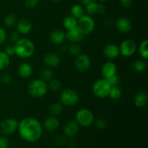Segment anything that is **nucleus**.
Instances as JSON below:
<instances>
[{
	"label": "nucleus",
	"instance_id": "obj_1",
	"mask_svg": "<svg viewBox=\"0 0 148 148\" xmlns=\"http://www.w3.org/2000/svg\"><path fill=\"white\" fill-rule=\"evenodd\" d=\"M20 137L27 143H36L43 134V127L40 121L33 117H26L18 122L17 127Z\"/></svg>",
	"mask_w": 148,
	"mask_h": 148
},
{
	"label": "nucleus",
	"instance_id": "obj_2",
	"mask_svg": "<svg viewBox=\"0 0 148 148\" xmlns=\"http://www.w3.org/2000/svg\"><path fill=\"white\" fill-rule=\"evenodd\" d=\"M15 55L21 59H28L35 52V45L30 39L26 38H20L14 44Z\"/></svg>",
	"mask_w": 148,
	"mask_h": 148
},
{
	"label": "nucleus",
	"instance_id": "obj_3",
	"mask_svg": "<svg viewBox=\"0 0 148 148\" xmlns=\"http://www.w3.org/2000/svg\"><path fill=\"white\" fill-rule=\"evenodd\" d=\"M48 85L46 82L40 79H35L27 85L29 95L35 98H40L48 92Z\"/></svg>",
	"mask_w": 148,
	"mask_h": 148
},
{
	"label": "nucleus",
	"instance_id": "obj_4",
	"mask_svg": "<svg viewBox=\"0 0 148 148\" xmlns=\"http://www.w3.org/2000/svg\"><path fill=\"white\" fill-rule=\"evenodd\" d=\"M111 85L104 78L95 81L92 85V92L98 98H106L108 96Z\"/></svg>",
	"mask_w": 148,
	"mask_h": 148
},
{
	"label": "nucleus",
	"instance_id": "obj_5",
	"mask_svg": "<svg viewBox=\"0 0 148 148\" xmlns=\"http://www.w3.org/2000/svg\"><path fill=\"white\" fill-rule=\"evenodd\" d=\"M95 120L94 114L88 108H81L77 111L75 115V121L79 126L88 127L93 124Z\"/></svg>",
	"mask_w": 148,
	"mask_h": 148
},
{
	"label": "nucleus",
	"instance_id": "obj_6",
	"mask_svg": "<svg viewBox=\"0 0 148 148\" xmlns=\"http://www.w3.org/2000/svg\"><path fill=\"white\" fill-rule=\"evenodd\" d=\"M77 27L84 36L90 34L95 30V20L90 15L84 14L82 17L77 20Z\"/></svg>",
	"mask_w": 148,
	"mask_h": 148
},
{
	"label": "nucleus",
	"instance_id": "obj_7",
	"mask_svg": "<svg viewBox=\"0 0 148 148\" xmlns=\"http://www.w3.org/2000/svg\"><path fill=\"white\" fill-rule=\"evenodd\" d=\"M77 92L72 89H65L60 94V103L66 106H75L79 102Z\"/></svg>",
	"mask_w": 148,
	"mask_h": 148
},
{
	"label": "nucleus",
	"instance_id": "obj_8",
	"mask_svg": "<svg viewBox=\"0 0 148 148\" xmlns=\"http://www.w3.org/2000/svg\"><path fill=\"white\" fill-rule=\"evenodd\" d=\"M18 127V121L14 118H8L0 124V132L4 135H11L15 132Z\"/></svg>",
	"mask_w": 148,
	"mask_h": 148
},
{
	"label": "nucleus",
	"instance_id": "obj_9",
	"mask_svg": "<svg viewBox=\"0 0 148 148\" xmlns=\"http://www.w3.org/2000/svg\"><path fill=\"white\" fill-rule=\"evenodd\" d=\"M120 54L124 57L132 56L137 51V44L132 39H126L119 46Z\"/></svg>",
	"mask_w": 148,
	"mask_h": 148
},
{
	"label": "nucleus",
	"instance_id": "obj_10",
	"mask_svg": "<svg viewBox=\"0 0 148 148\" xmlns=\"http://www.w3.org/2000/svg\"><path fill=\"white\" fill-rule=\"evenodd\" d=\"M75 65L77 70L80 72H85L91 66V59L88 55L85 53H80L76 56L75 60Z\"/></svg>",
	"mask_w": 148,
	"mask_h": 148
},
{
	"label": "nucleus",
	"instance_id": "obj_11",
	"mask_svg": "<svg viewBox=\"0 0 148 148\" xmlns=\"http://www.w3.org/2000/svg\"><path fill=\"white\" fill-rule=\"evenodd\" d=\"M115 27L120 33H128L132 29V23L127 17H121L116 20Z\"/></svg>",
	"mask_w": 148,
	"mask_h": 148
},
{
	"label": "nucleus",
	"instance_id": "obj_12",
	"mask_svg": "<svg viewBox=\"0 0 148 148\" xmlns=\"http://www.w3.org/2000/svg\"><path fill=\"white\" fill-rule=\"evenodd\" d=\"M15 26L17 31L20 35H27L33 30V24L26 18H22L17 21Z\"/></svg>",
	"mask_w": 148,
	"mask_h": 148
},
{
	"label": "nucleus",
	"instance_id": "obj_13",
	"mask_svg": "<svg viewBox=\"0 0 148 148\" xmlns=\"http://www.w3.org/2000/svg\"><path fill=\"white\" fill-rule=\"evenodd\" d=\"M60 57L59 55L53 52L48 53L43 56V63L46 67H56L60 63Z\"/></svg>",
	"mask_w": 148,
	"mask_h": 148
},
{
	"label": "nucleus",
	"instance_id": "obj_14",
	"mask_svg": "<svg viewBox=\"0 0 148 148\" xmlns=\"http://www.w3.org/2000/svg\"><path fill=\"white\" fill-rule=\"evenodd\" d=\"M103 54L108 59H115L120 55L119 46L114 43L106 45L103 49Z\"/></svg>",
	"mask_w": 148,
	"mask_h": 148
},
{
	"label": "nucleus",
	"instance_id": "obj_15",
	"mask_svg": "<svg viewBox=\"0 0 148 148\" xmlns=\"http://www.w3.org/2000/svg\"><path fill=\"white\" fill-rule=\"evenodd\" d=\"M101 73H102L103 78H105V79L116 75V74H117L116 65L111 61L105 62L101 67Z\"/></svg>",
	"mask_w": 148,
	"mask_h": 148
},
{
	"label": "nucleus",
	"instance_id": "obj_16",
	"mask_svg": "<svg viewBox=\"0 0 148 148\" xmlns=\"http://www.w3.org/2000/svg\"><path fill=\"white\" fill-rule=\"evenodd\" d=\"M65 34H66V39H67L68 41L72 43H79L82 41L85 36L77 28V27L71 30H68Z\"/></svg>",
	"mask_w": 148,
	"mask_h": 148
},
{
	"label": "nucleus",
	"instance_id": "obj_17",
	"mask_svg": "<svg viewBox=\"0 0 148 148\" xmlns=\"http://www.w3.org/2000/svg\"><path fill=\"white\" fill-rule=\"evenodd\" d=\"M59 124H60V123H59V121L57 117L51 116L47 117L44 120L42 127L46 131L52 132L56 131L59 128Z\"/></svg>",
	"mask_w": 148,
	"mask_h": 148
},
{
	"label": "nucleus",
	"instance_id": "obj_18",
	"mask_svg": "<svg viewBox=\"0 0 148 148\" xmlns=\"http://www.w3.org/2000/svg\"><path fill=\"white\" fill-rule=\"evenodd\" d=\"M79 125L76 121H69L65 124L64 127V134L65 136L69 137H72L76 135L79 132Z\"/></svg>",
	"mask_w": 148,
	"mask_h": 148
},
{
	"label": "nucleus",
	"instance_id": "obj_19",
	"mask_svg": "<svg viewBox=\"0 0 148 148\" xmlns=\"http://www.w3.org/2000/svg\"><path fill=\"white\" fill-rule=\"evenodd\" d=\"M49 39L55 45H61L66 40V34L61 30H54L50 33Z\"/></svg>",
	"mask_w": 148,
	"mask_h": 148
},
{
	"label": "nucleus",
	"instance_id": "obj_20",
	"mask_svg": "<svg viewBox=\"0 0 148 148\" xmlns=\"http://www.w3.org/2000/svg\"><path fill=\"white\" fill-rule=\"evenodd\" d=\"M33 72V68L31 65L27 62L20 64L17 67V73L22 78H28Z\"/></svg>",
	"mask_w": 148,
	"mask_h": 148
},
{
	"label": "nucleus",
	"instance_id": "obj_21",
	"mask_svg": "<svg viewBox=\"0 0 148 148\" xmlns=\"http://www.w3.org/2000/svg\"><path fill=\"white\" fill-rule=\"evenodd\" d=\"M147 93L145 91H139L134 97V104L137 108H143L147 103Z\"/></svg>",
	"mask_w": 148,
	"mask_h": 148
},
{
	"label": "nucleus",
	"instance_id": "obj_22",
	"mask_svg": "<svg viewBox=\"0 0 148 148\" xmlns=\"http://www.w3.org/2000/svg\"><path fill=\"white\" fill-rule=\"evenodd\" d=\"M63 26L66 30H71L77 26V19L72 15H67L64 18Z\"/></svg>",
	"mask_w": 148,
	"mask_h": 148
},
{
	"label": "nucleus",
	"instance_id": "obj_23",
	"mask_svg": "<svg viewBox=\"0 0 148 148\" xmlns=\"http://www.w3.org/2000/svg\"><path fill=\"white\" fill-rule=\"evenodd\" d=\"M147 62L145 59H137L134 61L132 64V68L136 72H143L147 69Z\"/></svg>",
	"mask_w": 148,
	"mask_h": 148
},
{
	"label": "nucleus",
	"instance_id": "obj_24",
	"mask_svg": "<svg viewBox=\"0 0 148 148\" xmlns=\"http://www.w3.org/2000/svg\"><path fill=\"white\" fill-rule=\"evenodd\" d=\"M62 111H63V105L60 102L53 103L49 107V113L51 116H53L57 117L62 114Z\"/></svg>",
	"mask_w": 148,
	"mask_h": 148
},
{
	"label": "nucleus",
	"instance_id": "obj_25",
	"mask_svg": "<svg viewBox=\"0 0 148 148\" xmlns=\"http://www.w3.org/2000/svg\"><path fill=\"white\" fill-rule=\"evenodd\" d=\"M85 14V9L80 4H75L71 7V15L76 19H79Z\"/></svg>",
	"mask_w": 148,
	"mask_h": 148
},
{
	"label": "nucleus",
	"instance_id": "obj_26",
	"mask_svg": "<svg viewBox=\"0 0 148 148\" xmlns=\"http://www.w3.org/2000/svg\"><path fill=\"white\" fill-rule=\"evenodd\" d=\"M10 64V56L4 51H0V70H5Z\"/></svg>",
	"mask_w": 148,
	"mask_h": 148
},
{
	"label": "nucleus",
	"instance_id": "obj_27",
	"mask_svg": "<svg viewBox=\"0 0 148 148\" xmlns=\"http://www.w3.org/2000/svg\"><path fill=\"white\" fill-rule=\"evenodd\" d=\"M139 54L142 57V59L147 60L148 59V40L147 39L143 40L140 44L138 48Z\"/></svg>",
	"mask_w": 148,
	"mask_h": 148
},
{
	"label": "nucleus",
	"instance_id": "obj_28",
	"mask_svg": "<svg viewBox=\"0 0 148 148\" xmlns=\"http://www.w3.org/2000/svg\"><path fill=\"white\" fill-rule=\"evenodd\" d=\"M53 72L49 67L43 68L40 72V79L46 82H49L51 79H53Z\"/></svg>",
	"mask_w": 148,
	"mask_h": 148
},
{
	"label": "nucleus",
	"instance_id": "obj_29",
	"mask_svg": "<svg viewBox=\"0 0 148 148\" xmlns=\"http://www.w3.org/2000/svg\"><path fill=\"white\" fill-rule=\"evenodd\" d=\"M121 95H122V91L118 85L117 86H111L109 93H108V97L111 100L116 101L121 98Z\"/></svg>",
	"mask_w": 148,
	"mask_h": 148
},
{
	"label": "nucleus",
	"instance_id": "obj_30",
	"mask_svg": "<svg viewBox=\"0 0 148 148\" xmlns=\"http://www.w3.org/2000/svg\"><path fill=\"white\" fill-rule=\"evenodd\" d=\"M17 21V20L15 15L13 14H7L4 19V25L7 27H9V28H11V27H13L14 26H15Z\"/></svg>",
	"mask_w": 148,
	"mask_h": 148
},
{
	"label": "nucleus",
	"instance_id": "obj_31",
	"mask_svg": "<svg viewBox=\"0 0 148 148\" xmlns=\"http://www.w3.org/2000/svg\"><path fill=\"white\" fill-rule=\"evenodd\" d=\"M48 89L50 90L51 92H58L62 88V83L57 79H52L49 82Z\"/></svg>",
	"mask_w": 148,
	"mask_h": 148
},
{
	"label": "nucleus",
	"instance_id": "obj_32",
	"mask_svg": "<svg viewBox=\"0 0 148 148\" xmlns=\"http://www.w3.org/2000/svg\"><path fill=\"white\" fill-rule=\"evenodd\" d=\"M81 51H82V49H81L80 46L77 43H72V45H70L69 48V53L75 56H77L79 54H80Z\"/></svg>",
	"mask_w": 148,
	"mask_h": 148
},
{
	"label": "nucleus",
	"instance_id": "obj_33",
	"mask_svg": "<svg viewBox=\"0 0 148 148\" xmlns=\"http://www.w3.org/2000/svg\"><path fill=\"white\" fill-rule=\"evenodd\" d=\"M85 10L89 15H92V14H97V10H98V3L96 1L92 2L91 4H88L85 6Z\"/></svg>",
	"mask_w": 148,
	"mask_h": 148
},
{
	"label": "nucleus",
	"instance_id": "obj_34",
	"mask_svg": "<svg viewBox=\"0 0 148 148\" xmlns=\"http://www.w3.org/2000/svg\"><path fill=\"white\" fill-rule=\"evenodd\" d=\"M20 34L17 31V30H13V31L10 32L9 36H7V38L8 39V40L10 42L12 43H15L20 38Z\"/></svg>",
	"mask_w": 148,
	"mask_h": 148
},
{
	"label": "nucleus",
	"instance_id": "obj_35",
	"mask_svg": "<svg viewBox=\"0 0 148 148\" xmlns=\"http://www.w3.org/2000/svg\"><path fill=\"white\" fill-rule=\"evenodd\" d=\"M95 127L98 130H104L107 127V122L105 119L102 118H98L93 121Z\"/></svg>",
	"mask_w": 148,
	"mask_h": 148
},
{
	"label": "nucleus",
	"instance_id": "obj_36",
	"mask_svg": "<svg viewBox=\"0 0 148 148\" xmlns=\"http://www.w3.org/2000/svg\"><path fill=\"white\" fill-rule=\"evenodd\" d=\"M11 76L7 72H1L0 75V82L3 85H9L11 82Z\"/></svg>",
	"mask_w": 148,
	"mask_h": 148
},
{
	"label": "nucleus",
	"instance_id": "obj_37",
	"mask_svg": "<svg viewBox=\"0 0 148 148\" xmlns=\"http://www.w3.org/2000/svg\"><path fill=\"white\" fill-rule=\"evenodd\" d=\"M53 143L56 146H62L65 144L66 143V138L64 135L62 134H59V135L56 136V137L53 138Z\"/></svg>",
	"mask_w": 148,
	"mask_h": 148
},
{
	"label": "nucleus",
	"instance_id": "obj_38",
	"mask_svg": "<svg viewBox=\"0 0 148 148\" xmlns=\"http://www.w3.org/2000/svg\"><path fill=\"white\" fill-rule=\"evenodd\" d=\"M104 79H105V78H104ZM106 79L109 82V84L111 86H117V85L120 83V77H119V75H117V74L110 77L106 78Z\"/></svg>",
	"mask_w": 148,
	"mask_h": 148
},
{
	"label": "nucleus",
	"instance_id": "obj_39",
	"mask_svg": "<svg viewBox=\"0 0 148 148\" xmlns=\"http://www.w3.org/2000/svg\"><path fill=\"white\" fill-rule=\"evenodd\" d=\"M38 4V0H25V6L28 9H33Z\"/></svg>",
	"mask_w": 148,
	"mask_h": 148
},
{
	"label": "nucleus",
	"instance_id": "obj_40",
	"mask_svg": "<svg viewBox=\"0 0 148 148\" xmlns=\"http://www.w3.org/2000/svg\"><path fill=\"white\" fill-rule=\"evenodd\" d=\"M4 52L8 55L9 56H12L15 55V49H14V45H8L5 48Z\"/></svg>",
	"mask_w": 148,
	"mask_h": 148
},
{
	"label": "nucleus",
	"instance_id": "obj_41",
	"mask_svg": "<svg viewBox=\"0 0 148 148\" xmlns=\"http://www.w3.org/2000/svg\"><path fill=\"white\" fill-rule=\"evenodd\" d=\"M7 32L4 30L3 27H0V45H1L2 43H4V42L5 41L6 39H7Z\"/></svg>",
	"mask_w": 148,
	"mask_h": 148
},
{
	"label": "nucleus",
	"instance_id": "obj_42",
	"mask_svg": "<svg viewBox=\"0 0 148 148\" xmlns=\"http://www.w3.org/2000/svg\"><path fill=\"white\" fill-rule=\"evenodd\" d=\"M10 144L8 139L4 137H0V148H7Z\"/></svg>",
	"mask_w": 148,
	"mask_h": 148
},
{
	"label": "nucleus",
	"instance_id": "obj_43",
	"mask_svg": "<svg viewBox=\"0 0 148 148\" xmlns=\"http://www.w3.org/2000/svg\"><path fill=\"white\" fill-rule=\"evenodd\" d=\"M119 3L121 6L124 8H128L132 5L133 0H119Z\"/></svg>",
	"mask_w": 148,
	"mask_h": 148
},
{
	"label": "nucleus",
	"instance_id": "obj_44",
	"mask_svg": "<svg viewBox=\"0 0 148 148\" xmlns=\"http://www.w3.org/2000/svg\"><path fill=\"white\" fill-rule=\"evenodd\" d=\"M106 12V6L103 3H98V10L97 14H102Z\"/></svg>",
	"mask_w": 148,
	"mask_h": 148
},
{
	"label": "nucleus",
	"instance_id": "obj_45",
	"mask_svg": "<svg viewBox=\"0 0 148 148\" xmlns=\"http://www.w3.org/2000/svg\"><path fill=\"white\" fill-rule=\"evenodd\" d=\"M95 0H80V2L81 4H83V5L86 6L88 5V4H91V3L92 2H95Z\"/></svg>",
	"mask_w": 148,
	"mask_h": 148
},
{
	"label": "nucleus",
	"instance_id": "obj_46",
	"mask_svg": "<svg viewBox=\"0 0 148 148\" xmlns=\"http://www.w3.org/2000/svg\"><path fill=\"white\" fill-rule=\"evenodd\" d=\"M98 1H99L101 3H103V2H106V1H107L108 0H98Z\"/></svg>",
	"mask_w": 148,
	"mask_h": 148
},
{
	"label": "nucleus",
	"instance_id": "obj_47",
	"mask_svg": "<svg viewBox=\"0 0 148 148\" xmlns=\"http://www.w3.org/2000/svg\"><path fill=\"white\" fill-rule=\"evenodd\" d=\"M53 1H56V2H59V1H61L62 0H52Z\"/></svg>",
	"mask_w": 148,
	"mask_h": 148
}]
</instances>
